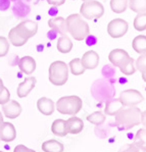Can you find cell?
<instances>
[{
  "label": "cell",
  "instance_id": "obj_1",
  "mask_svg": "<svg viewBox=\"0 0 146 152\" xmlns=\"http://www.w3.org/2000/svg\"><path fill=\"white\" fill-rule=\"evenodd\" d=\"M141 124V110L137 106L123 107L114 115V125L120 131H128Z\"/></svg>",
  "mask_w": 146,
  "mask_h": 152
},
{
  "label": "cell",
  "instance_id": "obj_2",
  "mask_svg": "<svg viewBox=\"0 0 146 152\" xmlns=\"http://www.w3.org/2000/svg\"><path fill=\"white\" fill-rule=\"evenodd\" d=\"M67 32L77 41H83L90 34V28L80 13H73L67 18Z\"/></svg>",
  "mask_w": 146,
  "mask_h": 152
},
{
  "label": "cell",
  "instance_id": "obj_3",
  "mask_svg": "<svg viewBox=\"0 0 146 152\" xmlns=\"http://www.w3.org/2000/svg\"><path fill=\"white\" fill-rule=\"evenodd\" d=\"M69 65L62 60H56L53 61L49 66L48 79L52 85L60 87L67 84L69 80Z\"/></svg>",
  "mask_w": 146,
  "mask_h": 152
},
{
  "label": "cell",
  "instance_id": "obj_4",
  "mask_svg": "<svg viewBox=\"0 0 146 152\" xmlns=\"http://www.w3.org/2000/svg\"><path fill=\"white\" fill-rule=\"evenodd\" d=\"M83 100L77 95L60 97L56 102V109L59 113L65 115H76L82 110Z\"/></svg>",
  "mask_w": 146,
  "mask_h": 152
},
{
  "label": "cell",
  "instance_id": "obj_5",
  "mask_svg": "<svg viewBox=\"0 0 146 152\" xmlns=\"http://www.w3.org/2000/svg\"><path fill=\"white\" fill-rule=\"evenodd\" d=\"M80 15L86 20H98L104 15V7L96 0L86 1L80 7Z\"/></svg>",
  "mask_w": 146,
  "mask_h": 152
},
{
  "label": "cell",
  "instance_id": "obj_6",
  "mask_svg": "<svg viewBox=\"0 0 146 152\" xmlns=\"http://www.w3.org/2000/svg\"><path fill=\"white\" fill-rule=\"evenodd\" d=\"M119 99L121 100L124 107H135L144 100V97L140 91L135 89H128L121 93Z\"/></svg>",
  "mask_w": 146,
  "mask_h": 152
},
{
  "label": "cell",
  "instance_id": "obj_7",
  "mask_svg": "<svg viewBox=\"0 0 146 152\" xmlns=\"http://www.w3.org/2000/svg\"><path fill=\"white\" fill-rule=\"evenodd\" d=\"M15 30L20 37L26 39V40H29L38 32V24L35 20H25L21 22L20 24H18V26H15Z\"/></svg>",
  "mask_w": 146,
  "mask_h": 152
},
{
  "label": "cell",
  "instance_id": "obj_8",
  "mask_svg": "<svg viewBox=\"0 0 146 152\" xmlns=\"http://www.w3.org/2000/svg\"><path fill=\"white\" fill-rule=\"evenodd\" d=\"M129 25L123 18H114L110 20L107 25V34L112 38L119 39L127 34Z\"/></svg>",
  "mask_w": 146,
  "mask_h": 152
},
{
  "label": "cell",
  "instance_id": "obj_9",
  "mask_svg": "<svg viewBox=\"0 0 146 152\" xmlns=\"http://www.w3.org/2000/svg\"><path fill=\"white\" fill-rule=\"evenodd\" d=\"M130 59H131V56L129 55V53L126 50L121 48L114 49L108 54V60H109V62L112 65H114V66L119 67V69L123 67Z\"/></svg>",
  "mask_w": 146,
  "mask_h": 152
},
{
  "label": "cell",
  "instance_id": "obj_10",
  "mask_svg": "<svg viewBox=\"0 0 146 152\" xmlns=\"http://www.w3.org/2000/svg\"><path fill=\"white\" fill-rule=\"evenodd\" d=\"M22 111V106L15 100H9L6 104L2 105V112L9 120H15L18 116H20Z\"/></svg>",
  "mask_w": 146,
  "mask_h": 152
},
{
  "label": "cell",
  "instance_id": "obj_11",
  "mask_svg": "<svg viewBox=\"0 0 146 152\" xmlns=\"http://www.w3.org/2000/svg\"><path fill=\"white\" fill-rule=\"evenodd\" d=\"M16 138V130L15 126L8 121H3L0 125V140L3 142H12Z\"/></svg>",
  "mask_w": 146,
  "mask_h": 152
},
{
  "label": "cell",
  "instance_id": "obj_12",
  "mask_svg": "<svg viewBox=\"0 0 146 152\" xmlns=\"http://www.w3.org/2000/svg\"><path fill=\"white\" fill-rule=\"evenodd\" d=\"M81 62L85 69H95L99 64V55L94 50H89L82 56Z\"/></svg>",
  "mask_w": 146,
  "mask_h": 152
},
{
  "label": "cell",
  "instance_id": "obj_13",
  "mask_svg": "<svg viewBox=\"0 0 146 152\" xmlns=\"http://www.w3.org/2000/svg\"><path fill=\"white\" fill-rule=\"evenodd\" d=\"M37 83L36 78L34 77H29L26 78L22 83L18 85V90H16V94L20 98H25L30 94V92L35 88Z\"/></svg>",
  "mask_w": 146,
  "mask_h": 152
},
{
  "label": "cell",
  "instance_id": "obj_14",
  "mask_svg": "<svg viewBox=\"0 0 146 152\" xmlns=\"http://www.w3.org/2000/svg\"><path fill=\"white\" fill-rule=\"evenodd\" d=\"M65 128H67V135H78L83 131L84 123L81 118L76 115L70 116L69 120L65 121Z\"/></svg>",
  "mask_w": 146,
  "mask_h": 152
},
{
  "label": "cell",
  "instance_id": "obj_15",
  "mask_svg": "<svg viewBox=\"0 0 146 152\" xmlns=\"http://www.w3.org/2000/svg\"><path fill=\"white\" fill-rule=\"evenodd\" d=\"M37 108L42 114L48 116L51 115L55 110V103L52 99L47 97H41L37 101Z\"/></svg>",
  "mask_w": 146,
  "mask_h": 152
},
{
  "label": "cell",
  "instance_id": "obj_16",
  "mask_svg": "<svg viewBox=\"0 0 146 152\" xmlns=\"http://www.w3.org/2000/svg\"><path fill=\"white\" fill-rule=\"evenodd\" d=\"M48 26L50 29L54 30V31L57 32L58 34H60L62 36H65L67 33V20H65V18H63L62 16H55V18H49Z\"/></svg>",
  "mask_w": 146,
  "mask_h": 152
},
{
  "label": "cell",
  "instance_id": "obj_17",
  "mask_svg": "<svg viewBox=\"0 0 146 152\" xmlns=\"http://www.w3.org/2000/svg\"><path fill=\"white\" fill-rule=\"evenodd\" d=\"M18 67L26 75H32L36 69V60L32 56H23L18 60Z\"/></svg>",
  "mask_w": 146,
  "mask_h": 152
},
{
  "label": "cell",
  "instance_id": "obj_18",
  "mask_svg": "<svg viewBox=\"0 0 146 152\" xmlns=\"http://www.w3.org/2000/svg\"><path fill=\"white\" fill-rule=\"evenodd\" d=\"M41 148L44 152H63L65 150V146L62 142L54 139L45 141L42 144Z\"/></svg>",
  "mask_w": 146,
  "mask_h": 152
},
{
  "label": "cell",
  "instance_id": "obj_19",
  "mask_svg": "<svg viewBox=\"0 0 146 152\" xmlns=\"http://www.w3.org/2000/svg\"><path fill=\"white\" fill-rule=\"evenodd\" d=\"M51 132L53 135L58 137H65L67 135V128H65V121L58 118L55 120L51 125Z\"/></svg>",
  "mask_w": 146,
  "mask_h": 152
},
{
  "label": "cell",
  "instance_id": "obj_20",
  "mask_svg": "<svg viewBox=\"0 0 146 152\" xmlns=\"http://www.w3.org/2000/svg\"><path fill=\"white\" fill-rule=\"evenodd\" d=\"M123 107H124L123 104H122L121 100H120L119 98H117V99H112L105 104L104 112H105V114H107V115L114 116L117 112L123 108Z\"/></svg>",
  "mask_w": 146,
  "mask_h": 152
},
{
  "label": "cell",
  "instance_id": "obj_21",
  "mask_svg": "<svg viewBox=\"0 0 146 152\" xmlns=\"http://www.w3.org/2000/svg\"><path fill=\"white\" fill-rule=\"evenodd\" d=\"M132 47L134 51L138 54H144L146 53V36L144 35H139L136 36L132 41Z\"/></svg>",
  "mask_w": 146,
  "mask_h": 152
},
{
  "label": "cell",
  "instance_id": "obj_22",
  "mask_svg": "<svg viewBox=\"0 0 146 152\" xmlns=\"http://www.w3.org/2000/svg\"><path fill=\"white\" fill-rule=\"evenodd\" d=\"M133 144L141 151L146 152V129H139L134 137Z\"/></svg>",
  "mask_w": 146,
  "mask_h": 152
},
{
  "label": "cell",
  "instance_id": "obj_23",
  "mask_svg": "<svg viewBox=\"0 0 146 152\" xmlns=\"http://www.w3.org/2000/svg\"><path fill=\"white\" fill-rule=\"evenodd\" d=\"M57 50L62 54H67L70 53L73 49V42L67 36H62L60 38H58L57 41V46H56Z\"/></svg>",
  "mask_w": 146,
  "mask_h": 152
},
{
  "label": "cell",
  "instance_id": "obj_24",
  "mask_svg": "<svg viewBox=\"0 0 146 152\" xmlns=\"http://www.w3.org/2000/svg\"><path fill=\"white\" fill-rule=\"evenodd\" d=\"M69 69L74 76H81L86 71L81 62V58H74L70 60L69 64Z\"/></svg>",
  "mask_w": 146,
  "mask_h": 152
},
{
  "label": "cell",
  "instance_id": "obj_25",
  "mask_svg": "<svg viewBox=\"0 0 146 152\" xmlns=\"http://www.w3.org/2000/svg\"><path fill=\"white\" fill-rule=\"evenodd\" d=\"M128 0H110V8L114 13L121 15L128 8Z\"/></svg>",
  "mask_w": 146,
  "mask_h": 152
},
{
  "label": "cell",
  "instance_id": "obj_26",
  "mask_svg": "<svg viewBox=\"0 0 146 152\" xmlns=\"http://www.w3.org/2000/svg\"><path fill=\"white\" fill-rule=\"evenodd\" d=\"M128 6L136 13L146 12V0H129Z\"/></svg>",
  "mask_w": 146,
  "mask_h": 152
},
{
  "label": "cell",
  "instance_id": "obj_27",
  "mask_svg": "<svg viewBox=\"0 0 146 152\" xmlns=\"http://www.w3.org/2000/svg\"><path fill=\"white\" fill-rule=\"evenodd\" d=\"M8 40L13 46H15V47H22V46H23L28 42V40L22 38V37H20L18 34H16L15 28H12V29L9 31V33H8Z\"/></svg>",
  "mask_w": 146,
  "mask_h": 152
},
{
  "label": "cell",
  "instance_id": "obj_28",
  "mask_svg": "<svg viewBox=\"0 0 146 152\" xmlns=\"http://www.w3.org/2000/svg\"><path fill=\"white\" fill-rule=\"evenodd\" d=\"M86 120L88 121L89 123L93 124V125L100 126L105 121V120H106V116H105V114L103 113L102 111H95V112H93V113L87 115Z\"/></svg>",
  "mask_w": 146,
  "mask_h": 152
},
{
  "label": "cell",
  "instance_id": "obj_29",
  "mask_svg": "<svg viewBox=\"0 0 146 152\" xmlns=\"http://www.w3.org/2000/svg\"><path fill=\"white\" fill-rule=\"evenodd\" d=\"M134 29L138 32H142L146 30V12L137 13V15L134 18Z\"/></svg>",
  "mask_w": 146,
  "mask_h": 152
},
{
  "label": "cell",
  "instance_id": "obj_30",
  "mask_svg": "<svg viewBox=\"0 0 146 152\" xmlns=\"http://www.w3.org/2000/svg\"><path fill=\"white\" fill-rule=\"evenodd\" d=\"M120 71L123 72L125 76H131V75L135 74L137 69H136V67H135V60L133 59V57H131V59L129 60L123 67H121Z\"/></svg>",
  "mask_w": 146,
  "mask_h": 152
},
{
  "label": "cell",
  "instance_id": "obj_31",
  "mask_svg": "<svg viewBox=\"0 0 146 152\" xmlns=\"http://www.w3.org/2000/svg\"><path fill=\"white\" fill-rule=\"evenodd\" d=\"M135 67L137 71L142 72H146V53L141 54L135 61Z\"/></svg>",
  "mask_w": 146,
  "mask_h": 152
},
{
  "label": "cell",
  "instance_id": "obj_32",
  "mask_svg": "<svg viewBox=\"0 0 146 152\" xmlns=\"http://www.w3.org/2000/svg\"><path fill=\"white\" fill-rule=\"evenodd\" d=\"M9 51V41L7 38L0 36V57H4Z\"/></svg>",
  "mask_w": 146,
  "mask_h": 152
},
{
  "label": "cell",
  "instance_id": "obj_33",
  "mask_svg": "<svg viewBox=\"0 0 146 152\" xmlns=\"http://www.w3.org/2000/svg\"><path fill=\"white\" fill-rule=\"evenodd\" d=\"M10 100V93L6 87L3 88V90L0 92V105H4Z\"/></svg>",
  "mask_w": 146,
  "mask_h": 152
},
{
  "label": "cell",
  "instance_id": "obj_34",
  "mask_svg": "<svg viewBox=\"0 0 146 152\" xmlns=\"http://www.w3.org/2000/svg\"><path fill=\"white\" fill-rule=\"evenodd\" d=\"M119 152H143V151H141L138 147H136L133 143H131V144H126L125 146H123L119 150Z\"/></svg>",
  "mask_w": 146,
  "mask_h": 152
},
{
  "label": "cell",
  "instance_id": "obj_35",
  "mask_svg": "<svg viewBox=\"0 0 146 152\" xmlns=\"http://www.w3.org/2000/svg\"><path fill=\"white\" fill-rule=\"evenodd\" d=\"M13 152H36V151H35L34 149L28 148L27 146H25V145H23V144H18L15 147Z\"/></svg>",
  "mask_w": 146,
  "mask_h": 152
},
{
  "label": "cell",
  "instance_id": "obj_36",
  "mask_svg": "<svg viewBox=\"0 0 146 152\" xmlns=\"http://www.w3.org/2000/svg\"><path fill=\"white\" fill-rule=\"evenodd\" d=\"M50 5H54V6H62L65 4V0H47Z\"/></svg>",
  "mask_w": 146,
  "mask_h": 152
},
{
  "label": "cell",
  "instance_id": "obj_37",
  "mask_svg": "<svg viewBox=\"0 0 146 152\" xmlns=\"http://www.w3.org/2000/svg\"><path fill=\"white\" fill-rule=\"evenodd\" d=\"M141 124L146 129V110L141 111Z\"/></svg>",
  "mask_w": 146,
  "mask_h": 152
},
{
  "label": "cell",
  "instance_id": "obj_38",
  "mask_svg": "<svg viewBox=\"0 0 146 152\" xmlns=\"http://www.w3.org/2000/svg\"><path fill=\"white\" fill-rule=\"evenodd\" d=\"M3 88H4V84H3V81L0 79V92H1L2 90H3Z\"/></svg>",
  "mask_w": 146,
  "mask_h": 152
},
{
  "label": "cell",
  "instance_id": "obj_39",
  "mask_svg": "<svg viewBox=\"0 0 146 152\" xmlns=\"http://www.w3.org/2000/svg\"><path fill=\"white\" fill-rule=\"evenodd\" d=\"M141 75H142V79H143V81H144L145 83H146V72H142V74H141Z\"/></svg>",
  "mask_w": 146,
  "mask_h": 152
},
{
  "label": "cell",
  "instance_id": "obj_40",
  "mask_svg": "<svg viewBox=\"0 0 146 152\" xmlns=\"http://www.w3.org/2000/svg\"><path fill=\"white\" fill-rule=\"evenodd\" d=\"M3 123V115H2V113L0 112V125Z\"/></svg>",
  "mask_w": 146,
  "mask_h": 152
},
{
  "label": "cell",
  "instance_id": "obj_41",
  "mask_svg": "<svg viewBox=\"0 0 146 152\" xmlns=\"http://www.w3.org/2000/svg\"><path fill=\"white\" fill-rule=\"evenodd\" d=\"M83 2H86V1H90V0H82Z\"/></svg>",
  "mask_w": 146,
  "mask_h": 152
},
{
  "label": "cell",
  "instance_id": "obj_42",
  "mask_svg": "<svg viewBox=\"0 0 146 152\" xmlns=\"http://www.w3.org/2000/svg\"><path fill=\"white\" fill-rule=\"evenodd\" d=\"M8 1H15V0H8Z\"/></svg>",
  "mask_w": 146,
  "mask_h": 152
},
{
  "label": "cell",
  "instance_id": "obj_43",
  "mask_svg": "<svg viewBox=\"0 0 146 152\" xmlns=\"http://www.w3.org/2000/svg\"><path fill=\"white\" fill-rule=\"evenodd\" d=\"M0 152H3V151H0Z\"/></svg>",
  "mask_w": 146,
  "mask_h": 152
}]
</instances>
